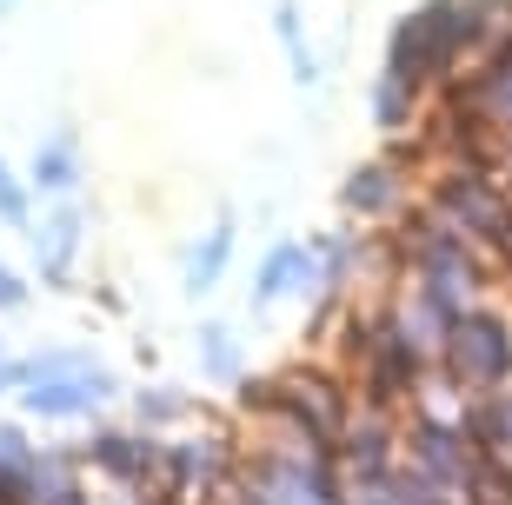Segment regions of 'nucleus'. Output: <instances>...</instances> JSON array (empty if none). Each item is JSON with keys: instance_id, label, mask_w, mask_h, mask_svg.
<instances>
[{"instance_id": "9d476101", "label": "nucleus", "mask_w": 512, "mask_h": 505, "mask_svg": "<svg viewBox=\"0 0 512 505\" xmlns=\"http://www.w3.org/2000/svg\"><path fill=\"white\" fill-rule=\"evenodd\" d=\"M74 180V140H47L40 153V187H67Z\"/></svg>"}, {"instance_id": "f257e3e1", "label": "nucleus", "mask_w": 512, "mask_h": 505, "mask_svg": "<svg viewBox=\"0 0 512 505\" xmlns=\"http://www.w3.org/2000/svg\"><path fill=\"white\" fill-rule=\"evenodd\" d=\"M453 54H473V40H466V0H426L419 14H406L393 27V54L386 67L406 80H426L439 74Z\"/></svg>"}, {"instance_id": "39448f33", "label": "nucleus", "mask_w": 512, "mask_h": 505, "mask_svg": "<svg viewBox=\"0 0 512 505\" xmlns=\"http://www.w3.org/2000/svg\"><path fill=\"white\" fill-rule=\"evenodd\" d=\"M413 87H419V80L393 74V67L380 74V87H373V113H380V127H399V120L413 113Z\"/></svg>"}, {"instance_id": "4468645a", "label": "nucleus", "mask_w": 512, "mask_h": 505, "mask_svg": "<svg viewBox=\"0 0 512 505\" xmlns=\"http://www.w3.org/2000/svg\"><path fill=\"white\" fill-rule=\"evenodd\" d=\"M0 459H20V432H0Z\"/></svg>"}, {"instance_id": "0eeeda50", "label": "nucleus", "mask_w": 512, "mask_h": 505, "mask_svg": "<svg viewBox=\"0 0 512 505\" xmlns=\"http://www.w3.org/2000/svg\"><path fill=\"white\" fill-rule=\"evenodd\" d=\"M227 246H233V226H213L207 233V246H200V253H193V293H207L213 286V273H220V260H227Z\"/></svg>"}, {"instance_id": "ddd939ff", "label": "nucleus", "mask_w": 512, "mask_h": 505, "mask_svg": "<svg viewBox=\"0 0 512 505\" xmlns=\"http://www.w3.org/2000/svg\"><path fill=\"white\" fill-rule=\"evenodd\" d=\"M0 306H20V280H7V273H0Z\"/></svg>"}, {"instance_id": "7ed1b4c3", "label": "nucleus", "mask_w": 512, "mask_h": 505, "mask_svg": "<svg viewBox=\"0 0 512 505\" xmlns=\"http://www.w3.org/2000/svg\"><path fill=\"white\" fill-rule=\"evenodd\" d=\"M446 206H459L473 226H499V220H506V200L486 193L479 180H453V187H446Z\"/></svg>"}, {"instance_id": "f8f14e48", "label": "nucleus", "mask_w": 512, "mask_h": 505, "mask_svg": "<svg viewBox=\"0 0 512 505\" xmlns=\"http://www.w3.org/2000/svg\"><path fill=\"white\" fill-rule=\"evenodd\" d=\"M100 459H107V466H120V472H140V446H127V439H107V446H100Z\"/></svg>"}, {"instance_id": "f03ea898", "label": "nucleus", "mask_w": 512, "mask_h": 505, "mask_svg": "<svg viewBox=\"0 0 512 505\" xmlns=\"http://www.w3.org/2000/svg\"><path fill=\"white\" fill-rule=\"evenodd\" d=\"M453 373L459 379H499L506 373V333L493 319H459L453 326Z\"/></svg>"}, {"instance_id": "423d86ee", "label": "nucleus", "mask_w": 512, "mask_h": 505, "mask_svg": "<svg viewBox=\"0 0 512 505\" xmlns=\"http://www.w3.org/2000/svg\"><path fill=\"white\" fill-rule=\"evenodd\" d=\"M386 200H393V173L386 167H360L346 180V206H353V213H380Z\"/></svg>"}, {"instance_id": "1a4fd4ad", "label": "nucleus", "mask_w": 512, "mask_h": 505, "mask_svg": "<svg viewBox=\"0 0 512 505\" xmlns=\"http://www.w3.org/2000/svg\"><path fill=\"white\" fill-rule=\"evenodd\" d=\"M100 393H107L100 379H94V386H40L34 406H40V412H80V406H94Z\"/></svg>"}, {"instance_id": "6e6552de", "label": "nucleus", "mask_w": 512, "mask_h": 505, "mask_svg": "<svg viewBox=\"0 0 512 505\" xmlns=\"http://www.w3.org/2000/svg\"><path fill=\"white\" fill-rule=\"evenodd\" d=\"M300 266H306L300 246H273V253H266V273H260V300H273L280 286H293V280H300Z\"/></svg>"}, {"instance_id": "20e7f679", "label": "nucleus", "mask_w": 512, "mask_h": 505, "mask_svg": "<svg viewBox=\"0 0 512 505\" xmlns=\"http://www.w3.org/2000/svg\"><path fill=\"white\" fill-rule=\"evenodd\" d=\"M74 240H80V220H74V206H60L54 213V226L40 233V260H47V273H67V253H74Z\"/></svg>"}, {"instance_id": "2eb2a0df", "label": "nucleus", "mask_w": 512, "mask_h": 505, "mask_svg": "<svg viewBox=\"0 0 512 505\" xmlns=\"http://www.w3.org/2000/svg\"><path fill=\"white\" fill-rule=\"evenodd\" d=\"M7 7H14V0H0V14H7Z\"/></svg>"}, {"instance_id": "9b49d317", "label": "nucleus", "mask_w": 512, "mask_h": 505, "mask_svg": "<svg viewBox=\"0 0 512 505\" xmlns=\"http://www.w3.org/2000/svg\"><path fill=\"white\" fill-rule=\"evenodd\" d=\"M0 220H27V193H20V180H14V173H7V167H0Z\"/></svg>"}]
</instances>
